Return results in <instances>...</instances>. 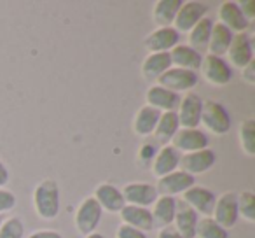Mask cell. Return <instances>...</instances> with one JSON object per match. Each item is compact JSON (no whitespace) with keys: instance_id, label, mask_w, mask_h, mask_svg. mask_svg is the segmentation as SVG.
<instances>
[{"instance_id":"41","label":"cell","mask_w":255,"mask_h":238,"mask_svg":"<svg viewBox=\"0 0 255 238\" xmlns=\"http://www.w3.org/2000/svg\"><path fill=\"white\" fill-rule=\"evenodd\" d=\"M86 238H105V237H103L102 233H96V231H95V233L88 235V237H86Z\"/></svg>"},{"instance_id":"15","label":"cell","mask_w":255,"mask_h":238,"mask_svg":"<svg viewBox=\"0 0 255 238\" xmlns=\"http://www.w3.org/2000/svg\"><path fill=\"white\" fill-rule=\"evenodd\" d=\"M226 54L229 58V65L243 70L247 65H250L254 61V46H252L250 35H247V33H236L233 37V42H231Z\"/></svg>"},{"instance_id":"12","label":"cell","mask_w":255,"mask_h":238,"mask_svg":"<svg viewBox=\"0 0 255 238\" xmlns=\"http://www.w3.org/2000/svg\"><path fill=\"white\" fill-rule=\"evenodd\" d=\"M192 186H196V177H192V175L185 174L182 170H175L157 181L156 191L159 196H171V198H175L177 195H184Z\"/></svg>"},{"instance_id":"35","label":"cell","mask_w":255,"mask_h":238,"mask_svg":"<svg viewBox=\"0 0 255 238\" xmlns=\"http://www.w3.org/2000/svg\"><path fill=\"white\" fill-rule=\"evenodd\" d=\"M117 238H149V237L143 231L135 230V228L126 226V224L121 223V226L117 228Z\"/></svg>"},{"instance_id":"21","label":"cell","mask_w":255,"mask_h":238,"mask_svg":"<svg viewBox=\"0 0 255 238\" xmlns=\"http://www.w3.org/2000/svg\"><path fill=\"white\" fill-rule=\"evenodd\" d=\"M180 156L182 154L173 146H163L152 160V174L161 179L171 172L178 170Z\"/></svg>"},{"instance_id":"7","label":"cell","mask_w":255,"mask_h":238,"mask_svg":"<svg viewBox=\"0 0 255 238\" xmlns=\"http://www.w3.org/2000/svg\"><path fill=\"white\" fill-rule=\"evenodd\" d=\"M198 81H199L198 72L171 67L170 70H166L157 79V84L178 95V93H182V91H191L192 88H196Z\"/></svg>"},{"instance_id":"40","label":"cell","mask_w":255,"mask_h":238,"mask_svg":"<svg viewBox=\"0 0 255 238\" xmlns=\"http://www.w3.org/2000/svg\"><path fill=\"white\" fill-rule=\"evenodd\" d=\"M11 181V175H9V170L5 167V163L0 160V188H5Z\"/></svg>"},{"instance_id":"16","label":"cell","mask_w":255,"mask_h":238,"mask_svg":"<svg viewBox=\"0 0 255 238\" xmlns=\"http://www.w3.org/2000/svg\"><path fill=\"white\" fill-rule=\"evenodd\" d=\"M145 102V105L154 107L159 112H177L178 105H180V95L159 84H152L147 89Z\"/></svg>"},{"instance_id":"2","label":"cell","mask_w":255,"mask_h":238,"mask_svg":"<svg viewBox=\"0 0 255 238\" xmlns=\"http://www.w3.org/2000/svg\"><path fill=\"white\" fill-rule=\"evenodd\" d=\"M201 125L217 137L226 135L231 130V114L227 107L215 100H205L201 110Z\"/></svg>"},{"instance_id":"20","label":"cell","mask_w":255,"mask_h":238,"mask_svg":"<svg viewBox=\"0 0 255 238\" xmlns=\"http://www.w3.org/2000/svg\"><path fill=\"white\" fill-rule=\"evenodd\" d=\"M219 23H222L226 28H229L234 35H236V33H245V30L250 25V23L245 19V16L241 14L240 7H238V2H233V0H227V2L220 4Z\"/></svg>"},{"instance_id":"39","label":"cell","mask_w":255,"mask_h":238,"mask_svg":"<svg viewBox=\"0 0 255 238\" xmlns=\"http://www.w3.org/2000/svg\"><path fill=\"white\" fill-rule=\"evenodd\" d=\"M157 238H182V237L173 226H166V228H163V230H159Z\"/></svg>"},{"instance_id":"1","label":"cell","mask_w":255,"mask_h":238,"mask_svg":"<svg viewBox=\"0 0 255 238\" xmlns=\"http://www.w3.org/2000/svg\"><path fill=\"white\" fill-rule=\"evenodd\" d=\"M33 209L44 221H53L60 216L61 193L60 186L53 179H44L33 189Z\"/></svg>"},{"instance_id":"17","label":"cell","mask_w":255,"mask_h":238,"mask_svg":"<svg viewBox=\"0 0 255 238\" xmlns=\"http://www.w3.org/2000/svg\"><path fill=\"white\" fill-rule=\"evenodd\" d=\"M93 198L98 202V205L102 207L103 212H110V214H119L123 210V207L126 205L121 189L117 186L110 184V182L100 184L95 189V196Z\"/></svg>"},{"instance_id":"11","label":"cell","mask_w":255,"mask_h":238,"mask_svg":"<svg viewBox=\"0 0 255 238\" xmlns=\"http://www.w3.org/2000/svg\"><path fill=\"white\" fill-rule=\"evenodd\" d=\"M217 163V154L212 149H201L196 153H187L180 156V163H178V170L185 172L189 175H199L208 172Z\"/></svg>"},{"instance_id":"28","label":"cell","mask_w":255,"mask_h":238,"mask_svg":"<svg viewBox=\"0 0 255 238\" xmlns=\"http://www.w3.org/2000/svg\"><path fill=\"white\" fill-rule=\"evenodd\" d=\"M180 130V123H178L177 112H161L157 126L154 130V137H156L157 142L168 146V142H171L177 132Z\"/></svg>"},{"instance_id":"14","label":"cell","mask_w":255,"mask_h":238,"mask_svg":"<svg viewBox=\"0 0 255 238\" xmlns=\"http://www.w3.org/2000/svg\"><path fill=\"white\" fill-rule=\"evenodd\" d=\"M180 33L173 26H163L150 32L143 40V46L149 53H170L175 46H178Z\"/></svg>"},{"instance_id":"8","label":"cell","mask_w":255,"mask_h":238,"mask_svg":"<svg viewBox=\"0 0 255 238\" xmlns=\"http://www.w3.org/2000/svg\"><path fill=\"white\" fill-rule=\"evenodd\" d=\"M121 193H123L126 205L143 207V209L152 207L156 200L159 198L156 186L149 184V182H129L121 189Z\"/></svg>"},{"instance_id":"13","label":"cell","mask_w":255,"mask_h":238,"mask_svg":"<svg viewBox=\"0 0 255 238\" xmlns=\"http://www.w3.org/2000/svg\"><path fill=\"white\" fill-rule=\"evenodd\" d=\"M208 135L199 128H180L177 135L171 139V146L178 151L180 154L196 153L208 147Z\"/></svg>"},{"instance_id":"10","label":"cell","mask_w":255,"mask_h":238,"mask_svg":"<svg viewBox=\"0 0 255 238\" xmlns=\"http://www.w3.org/2000/svg\"><path fill=\"white\" fill-rule=\"evenodd\" d=\"M203 102L196 93H187L184 98H180V105L177 109V117L180 123V128H199L201 125V110H203Z\"/></svg>"},{"instance_id":"36","label":"cell","mask_w":255,"mask_h":238,"mask_svg":"<svg viewBox=\"0 0 255 238\" xmlns=\"http://www.w3.org/2000/svg\"><path fill=\"white\" fill-rule=\"evenodd\" d=\"M238 7H240L241 14L245 16V19H247L248 23L255 18V2L254 0H241V2H238Z\"/></svg>"},{"instance_id":"5","label":"cell","mask_w":255,"mask_h":238,"mask_svg":"<svg viewBox=\"0 0 255 238\" xmlns=\"http://www.w3.org/2000/svg\"><path fill=\"white\" fill-rule=\"evenodd\" d=\"M206 12H208V5L199 2V0H187V2H182L180 9L177 12V18H175L173 28L180 32H191L194 28V25H198L203 18H206Z\"/></svg>"},{"instance_id":"30","label":"cell","mask_w":255,"mask_h":238,"mask_svg":"<svg viewBox=\"0 0 255 238\" xmlns=\"http://www.w3.org/2000/svg\"><path fill=\"white\" fill-rule=\"evenodd\" d=\"M196 238H229V233L212 217H201L196 228Z\"/></svg>"},{"instance_id":"3","label":"cell","mask_w":255,"mask_h":238,"mask_svg":"<svg viewBox=\"0 0 255 238\" xmlns=\"http://www.w3.org/2000/svg\"><path fill=\"white\" fill-rule=\"evenodd\" d=\"M102 216H103V210L102 207L98 205L93 196H88L81 202V205L77 207V212H75L74 217V223L75 228L81 235L88 237V235L95 233L96 228L100 226L102 223Z\"/></svg>"},{"instance_id":"19","label":"cell","mask_w":255,"mask_h":238,"mask_svg":"<svg viewBox=\"0 0 255 238\" xmlns=\"http://www.w3.org/2000/svg\"><path fill=\"white\" fill-rule=\"evenodd\" d=\"M121 221L126 226H131L135 230H140L143 233L154 230V219L150 209H143V207H133V205H124L123 210L119 212Z\"/></svg>"},{"instance_id":"18","label":"cell","mask_w":255,"mask_h":238,"mask_svg":"<svg viewBox=\"0 0 255 238\" xmlns=\"http://www.w3.org/2000/svg\"><path fill=\"white\" fill-rule=\"evenodd\" d=\"M199 216L184 202L177 200V210L171 226L180 233L182 238H196V228H198Z\"/></svg>"},{"instance_id":"22","label":"cell","mask_w":255,"mask_h":238,"mask_svg":"<svg viewBox=\"0 0 255 238\" xmlns=\"http://www.w3.org/2000/svg\"><path fill=\"white\" fill-rule=\"evenodd\" d=\"M171 65L177 68H185V70L198 72L201 68L203 54L189 47L187 44H178L170 51Z\"/></svg>"},{"instance_id":"24","label":"cell","mask_w":255,"mask_h":238,"mask_svg":"<svg viewBox=\"0 0 255 238\" xmlns=\"http://www.w3.org/2000/svg\"><path fill=\"white\" fill-rule=\"evenodd\" d=\"M161 112L154 107L143 105L136 110L135 119H133V132L138 137H149L154 133L157 126V121H159Z\"/></svg>"},{"instance_id":"38","label":"cell","mask_w":255,"mask_h":238,"mask_svg":"<svg viewBox=\"0 0 255 238\" xmlns=\"http://www.w3.org/2000/svg\"><path fill=\"white\" fill-rule=\"evenodd\" d=\"M241 74H243V79L248 82V84H255V63L252 61L250 65H247V67L241 70Z\"/></svg>"},{"instance_id":"37","label":"cell","mask_w":255,"mask_h":238,"mask_svg":"<svg viewBox=\"0 0 255 238\" xmlns=\"http://www.w3.org/2000/svg\"><path fill=\"white\" fill-rule=\"evenodd\" d=\"M28 238H63V237L56 230H37Z\"/></svg>"},{"instance_id":"42","label":"cell","mask_w":255,"mask_h":238,"mask_svg":"<svg viewBox=\"0 0 255 238\" xmlns=\"http://www.w3.org/2000/svg\"><path fill=\"white\" fill-rule=\"evenodd\" d=\"M2 223H4V216H0V226H2Z\"/></svg>"},{"instance_id":"31","label":"cell","mask_w":255,"mask_h":238,"mask_svg":"<svg viewBox=\"0 0 255 238\" xmlns=\"http://www.w3.org/2000/svg\"><path fill=\"white\" fill-rule=\"evenodd\" d=\"M240 144L241 149L248 156H255V121L245 119L240 126Z\"/></svg>"},{"instance_id":"23","label":"cell","mask_w":255,"mask_h":238,"mask_svg":"<svg viewBox=\"0 0 255 238\" xmlns=\"http://www.w3.org/2000/svg\"><path fill=\"white\" fill-rule=\"evenodd\" d=\"M175 210H177V198L159 196L152 205V210H150L154 219V228L163 230L166 226H171L175 219Z\"/></svg>"},{"instance_id":"34","label":"cell","mask_w":255,"mask_h":238,"mask_svg":"<svg viewBox=\"0 0 255 238\" xmlns=\"http://www.w3.org/2000/svg\"><path fill=\"white\" fill-rule=\"evenodd\" d=\"M14 207H16L14 193L5 188H0V216H4L5 212H11Z\"/></svg>"},{"instance_id":"6","label":"cell","mask_w":255,"mask_h":238,"mask_svg":"<svg viewBox=\"0 0 255 238\" xmlns=\"http://www.w3.org/2000/svg\"><path fill=\"white\" fill-rule=\"evenodd\" d=\"M212 219L217 224L224 228V230H231L233 226H236L240 214H238V195L233 191L224 193L217 198L215 207H213Z\"/></svg>"},{"instance_id":"26","label":"cell","mask_w":255,"mask_h":238,"mask_svg":"<svg viewBox=\"0 0 255 238\" xmlns=\"http://www.w3.org/2000/svg\"><path fill=\"white\" fill-rule=\"evenodd\" d=\"M170 68V53H149V56L142 63V75L147 81H157Z\"/></svg>"},{"instance_id":"32","label":"cell","mask_w":255,"mask_h":238,"mask_svg":"<svg viewBox=\"0 0 255 238\" xmlns=\"http://www.w3.org/2000/svg\"><path fill=\"white\" fill-rule=\"evenodd\" d=\"M238 214L248 223L255 221V195L248 189L238 195Z\"/></svg>"},{"instance_id":"9","label":"cell","mask_w":255,"mask_h":238,"mask_svg":"<svg viewBox=\"0 0 255 238\" xmlns=\"http://www.w3.org/2000/svg\"><path fill=\"white\" fill-rule=\"evenodd\" d=\"M182 202L187 203L198 216L212 217L217 196L212 189L205 188V186H192L191 189H187V191L182 195Z\"/></svg>"},{"instance_id":"4","label":"cell","mask_w":255,"mask_h":238,"mask_svg":"<svg viewBox=\"0 0 255 238\" xmlns=\"http://www.w3.org/2000/svg\"><path fill=\"white\" fill-rule=\"evenodd\" d=\"M199 70H201L203 79L213 86H226L233 79V68H231V65L224 58L212 56V54L203 56L201 68Z\"/></svg>"},{"instance_id":"27","label":"cell","mask_w":255,"mask_h":238,"mask_svg":"<svg viewBox=\"0 0 255 238\" xmlns=\"http://www.w3.org/2000/svg\"><path fill=\"white\" fill-rule=\"evenodd\" d=\"M184 0H159L152 7V19L157 25V28L163 26H173L177 12L180 9Z\"/></svg>"},{"instance_id":"29","label":"cell","mask_w":255,"mask_h":238,"mask_svg":"<svg viewBox=\"0 0 255 238\" xmlns=\"http://www.w3.org/2000/svg\"><path fill=\"white\" fill-rule=\"evenodd\" d=\"M212 28H213V19L210 18H203L198 25H194V28L189 32V47H192L198 53H205L206 47H208V40L212 35Z\"/></svg>"},{"instance_id":"25","label":"cell","mask_w":255,"mask_h":238,"mask_svg":"<svg viewBox=\"0 0 255 238\" xmlns=\"http://www.w3.org/2000/svg\"><path fill=\"white\" fill-rule=\"evenodd\" d=\"M233 37H234V33L231 32L229 28H226L222 23H213L212 35H210L208 47H206L208 54L224 58L227 53V49H229L231 42H233Z\"/></svg>"},{"instance_id":"33","label":"cell","mask_w":255,"mask_h":238,"mask_svg":"<svg viewBox=\"0 0 255 238\" xmlns=\"http://www.w3.org/2000/svg\"><path fill=\"white\" fill-rule=\"evenodd\" d=\"M0 238H25V224L21 217L14 216L4 219L0 226Z\"/></svg>"}]
</instances>
